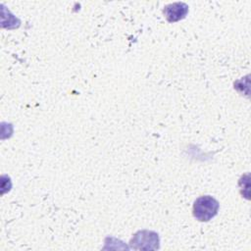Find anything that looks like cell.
Returning <instances> with one entry per match:
<instances>
[{
  "instance_id": "7a4b0ae2",
  "label": "cell",
  "mask_w": 251,
  "mask_h": 251,
  "mask_svg": "<svg viewBox=\"0 0 251 251\" xmlns=\"http://www.w3.org/2000/svg\"><path fill=\"white\" fill-rule=\"evenodd\" d=\"M130 246L134 249H157L159 247V236L151 230H139L130 240Z\"/></svg>"
},
{
  "instance_id": "6da1fadb",
  "label": "cell",
  "mask_w": 251,
  "mask_h": 251,
  "mask_svg": "<svg viewBox=\"0 0 251 251\" xmlns=\"http://www.w3.org/2000/svg\"><path fill=\"white\" fill-rule=\"evenodd\" d=\"M219 207V202L214 197L210 195H204L195 200L192 213L197 221L208 222L218 214Z\"/></svg>"
},
{
  "instance_id": "3957f363",
  "label": "cell",
  "mask_w": 251,
  "mask_h": 251,
  "mask_svg": "<svg viewBox=\"0 0 251 251\" xmlns=\"http://www.w3.org/2000/svg\"><path fill=\"white\" fill-rule=\"evenodd\" d=\"M163 13L170 23H175L185 18L188 13V6L183 2H175L164 7Z\"/></svg>"
}]
</instances>
